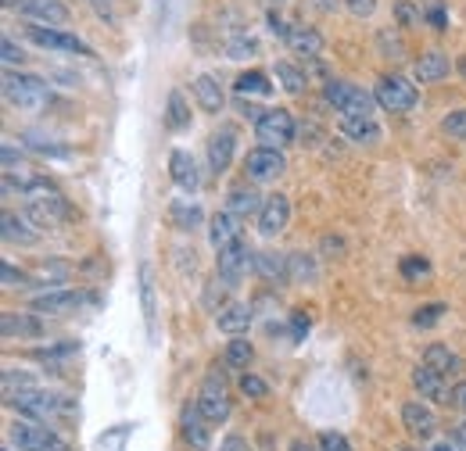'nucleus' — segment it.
<instances>
[{"mask_svg": "<svg viewBox=\"0 0 466 451\" xmlns=\"http://www.w3.org/2000/svg\"><path fill=\"white\" fill-rule=\"evenodd\" d=\"M248 266H255V255L244 244H233L227 251H219V258H216V273H219L223 286H237L240 276L248 273Z\"/></svg>", "mask_w": 466, "mask_h": 451, "instance_id": "obj_13", "label": "nucleus"}, {"mask_svg": "<svg viewBox=\"0 0 466 451\" xmlns=\"http://www.w3.org/2000/svg\"><path fill=\"white\" fill-rule=\"evenodd\" d=\"M0 334H4V340H36L44 337V323L36 316H25V312H4L0 316Z\"/></svg>", "mask_w": 466, "mask_h": 451, "instance_id": "obj_20", "label": "nucleus"}, {"mask_svg": "<svg viewBox=\"0 0 466 451\" xmlns=\"http://www.w3.org/2000/svg\"><path fill=\"white\" fill-rule=\"evenodd\" d=\"M233 94H237V97H269V94H273V83H269L266 72L251 68V72H240V75H237Z\"/></svg>", "mask_w": 466, "mask_h": 451, "instance_id": "obj_28", "label": "nucleus"}, {"mask_svg": "<svg viewBox=\"0 0 466 451\" xmlns=\"http://www.w3.org/2000/svg\"><path fill=\"white\" fill-rule=\"evenodd\" d=\"M233 151H237V133H233V125H219V129L208 136V169L216 172V175H223V172L233 165Z\"/></svg>", "mask_w": 466, "mask_h": 451, "instance_id": "obj_16", "label": "nucleus"}, {"mask_svg": "<svg viewBox=\"0 0 466 451\" xmlns=\"http://www.w3.org/2000/svg\"><path fill=\"white\" fill-rule=\"evenodd\" d=\"M255 269H258L266 280H277V283L291 280V262H288V255H277V251L255 255Z\"/></svg>", "mask_w": 466, "mask_h": 451, "instance_id": "obj_30", "label": "nucleus"}, {"mask_svg": "<svg viewBox=\"0 0 466 451\" xmlns=\"http://www.w3.org/2000/svg\"><path fill=\"white\" fill-rule=\"evenodd\" d=\"M345 7H349V15H355V18H370L377 11V0H345Z\"/></svg>", "mask_w": 466, "mask_h": 451, "instance_id": "obj_47", "label": "nucleus"}, {"mask_svg": "<svg viewBox=\"0 0 466 451\" xmlns=\"http://www.w3.org/2000/svg\"><path fill=\"white\" fill-rule=\"evenodd\" d=\"M216 326H219L223 334H230V337L248 334V326H251V308H248V305H240V301L223 305V308L216 312Z\"/></svg>", "mask_w": 466, "mask_h": 451, "instance_id": "obj_24", "label": "nucleus"}, {"mask_svg": "<svg viewBox=\"0 0 466 451\" xmlns=\"http://www.w3.org/2000/svg\"><path fill=\"white\" fill-rule=\"evenodd\" d=\"M208 240H212L216 255L233 247V244H244V236H240V219H237L233 212H216L212 223H208Z\"/></svg>", "mask_w": 466, "mask_h": 451, "instance_id": "obj_19", "label": "nucleus"}, {"mask_svg": "<svg viewBox=\"0 0 466 451\" xmlns=\"http://www.w3.org/2000/svg\"><path fill=\"white\" fill-rule=\"evenodd\" d=\"M0 226H4V240L7 244H22V247H29V244H36L40 240V226L33 223L29 215H15V212H4V219H0Z\"/></svg>", "mask_w": 466, "mask_h": 451, "instance_id": "obj_22", "label": "nucleus"}, {"mask_svg": "<svg viewBox=\"0 0 466 451\" xmlns=\"http://www.w3.org/2000/svg\"><path fill=\"white\" fill-rule=\"evenodd\" d=\"M166 125H169L173 133H183V129L190 125V108H187V101H183L179 90H173L169 101H166Z\"/></svg>", "mask_w": 466, "mask_h": 451, "instance_id": "obj_34", "label": "nucleus"}, {"mask_svg": "<svg viewBox=\"0 0 466 451\" xmlns=\"http://www.w3.org/2000/svg\"><path fill=\"white\" fill-rule=\"evenodd\" d=\"M412 387L420 391L423 401H441V405H449V401H452L449 380H445L441 373H434L431 366H416V369H412Z\"/></svg>", "mask_w": 466, "mask_h": 451, "instance_id": "obj_18", "label": "nucleus"}, {"mask_svg": "<svg viewBox=\"0 0 466 451\" xmlns=\"http://www.w3.org/2000/svg\"><path fill=\"white\" fill-rule=\"evenodd\" d=\"M327 105L341 115V118H373L377 97H370L366 90H359V86H351V83L330 79V83H327Z\"/></svg>", "mask_w": 466, "mask_h": 451, "instance_id": "obj_3", "label": "nucleus"}, {"mask_svg": "<svg viewBox=\"0 0 466 451\" xmlns=\"http://www.w3.org/2000/svg\"><path fill=\"white\" fill-rule=\"evenodd\" d=\"M277 83L288 90V94H301L309 86V75L301 68H294L291 61H277Z\"/></svg>", "mask_w": 466, "mask_h": 451, "instance_id": "obj_37", "label": "nucleus"}, {"mask_svg": "<svg viewBox=\"0 0 466 451\" xmlns=\"http://www.w3.org/2000/svg\"><path fill=\"white\" fill-rule=\"evenodd\" d=\"M0 387H4V401H7V397L36 387V380H33V373H25V369H4V373H0Z\"/></svg>", "mask_w": 466, "mask_h": 451, "instance_id": "obj_36", "label": "nucleus"}, {"mask_svg": "<svg viewBox=\"0 0 466 451\" xmlns=\"http://www.w3.org/2000/svg\"><path fill=\"white\" fill-rule=\"evenodd\" d=\"M255 136L262 147H288L294 144V115L288 108H269L255 118Z\"/></svg>", "mask_w": 466, "mask_h": 451, "instance_id": "obj_6", "label": "nucleus"}, {"mask_svg": "<svg viewBox=\"0 0 466 451\" xmlns=\"http://www.w3.org/2000/svg\"><path fill=\"white\" fill-rule=\"evenodd\" d=\"M427 22H431V25L438 29V33H445V29H449V18H445V7H441V4H431V7H427Z\"/></svg>", "mask_w": 466, "mask_h": 451, "instance_id": "obj_48", "label": "nucleus"}, {"mask_svg": "<svg viewBox=\"0 0 466 451\" xmlns=\"http://www.w3.org/2000/svg\"><path fill=\"white\" fill-rule=\"evenodd\" d=\"M431 451H460V448H456L452 441H434V448H431Z\"/></svg>", "mask_w": 466, "mask_h": 451, "instance_id": "obj_57", "label": "nucleus"}, {"mask_svg": "<svg viewBox=\"0 0 466 451\" xmlns=\"http://www.w3.org/2000/svg\"><path fill=\"white\" fill-rule=\"evenodd\" d=\"M402 426H406L416 441H434V434H438V416L423 405V397H420V401H406V405H402Z\"/></svg>", "mask_w": 466, "mask_h": 451, "instance_id": "obj_15", "label": "nucleus"}, {"mask_svg": "<svg viewBox=\"0 0 466 451\" xmlns=\"http://www.w3.org/2000/svg\"><path fill=\"white\" fill-rule=\"evenodd\" d=\"M219 451H248V448H244V441H240V437H227V445H223Z\"/></svg>", "mask_w": 466, "mask_h": 451, "instance_id": "obj_54", "label": "nucleus"}, {"mask_svg": "<svg viewBox=\"0 0 466 451\" xmlns=\"http://www.w3.org/2000/svg\"><path fill=\"white\" fill-rule=\"evenodd\" d=\"M7 437L18 451H68V445L61 441L58 434L47 423H36V419H18L7 430Z\"/></svg>", "mask_w": 466, "mask_h": 451, "instance_id": "obj_4", "label": "nucleus"}, {"mask_svg": "<svg viewBox=\"0 0 466 451\" xmlns=\"http://www.w3.org/2000/svg\"><path fill=\"white\" fill-rule=\"evenodd\" d=\"M240 391H244L248 397H255V401H262V397L269 395V384L258 380L255 373H244V376H240Z\"/></svg>", "mask_w": 466, "mask_h": 451, "instance_id": "obj_41", "label": "nucleus"}, {"mask_svg": "<svg viewBox=\"0 0 466 451\" xmlns=\"http://www.w3.org/2000/svg\"><path fill=\"white\" fill-rule=\"evenodd\" d=\"M452 445H456L460 451H466V423H460V426L452 430Z\"/></svg>", "mask_w": 466, "mask_h": 451, "instance_id": "obj_53", "label": "nucleus"}, {"mask_svg": "<svg viewBox=\"0 0 466 451\" xmlns=\"http://www.w3.org/2000/svg\"><path fill=\"white\" fill-rule=\"evenodd\" d=\"M244 172H248L251 183H273L288 172V158H284L280 147H255V151H248Z\"/></svg>", "mask_w": 466, "mask_h": 451, "instance_id": "obj_9", "label": "nucleus"}, {"mask_svg": "<svg viewBox=\"0 0 466 451\" xmlns=\"http://www.w3.org/2000/svg\"><path fill=\"white\" fill-rule=\"evenodd\" d=\"M11 408H18L25 419H36V423H51L58 416H72L76 405L68 401L65 395H55V391H44V387H29L22 395L7 397Z\"/></svg>", "mask_w": 466, "mask_h": 451, "instance_id": "obj_2", "label": "nucleus"}, {"mask_svg": "<svg viewBox=\"0 0 466 451\" xmlns=\"http://www.w3.org/2000/svg\"><path fill=\"white\" fill-rule=\"evenodd\" d=\"M83 301H86L83 290H76V286H58V290L36 294V297H33V312H40V316H68V312H76Z\"/></svg>", "mask_w": 466, "mask_h": 451, "instance_id": "obj_11", "label": "nucleus"}, {"mask_svg": "<svg viewBox=\"0 0 466 451\" xmlns=\"http://www.w3.org/2000/svg\"><path fill=\"white\" fill-rule=\"evenodd\" d=\"M291 323H294V340H301L305 334H309V319H305V312H294Z\"/></svg>", "mask_w": 466, "mask_h": 451, "instance_id": "obj_50", "label": "nucleus"}, {"mask_svg": "<svg viewBox=\"0 0 466 451\" xmlns=\"http://www.w3.org/2000/svg\"><path fill=\"white\" fill-rule=\"evenodd\" d=\"M269 29H273L280 40H288V36H291V29L284 25V18H280V15H269Z\"/></svg>", "mask_w": 466, "mask_h": 451, "instance_id": "obj_51", "label": "nucleus"}, {"mask_svg": "<svg viewBox=\"0 0 466 451\" xmlns=\"http://www.w3.org/2000/svg\"><path fill=\"white\" fill-rule=\"evenodd\" d=\"M395 15H399V25H402V29H409V25L420 22V7H412L409 0H402V4L395 7Z\"/></svg>", "mask_w": 466, "mask_h": 451, "instance_id": "obj_46", "label": "nucleus"}, {"mask_svg": "<svg viewBox=\"0 0 466 451\" xmlns=\"http://www.w3.org/2000/svg\"><path fill=\"white\" fill-rule=\"evenodd\" d=\"M94 7H97L105 18H112V4H108V0H94Z\"/></svg>", "mask_w": 466, "mask_h": 451, "instance_id": "obj_56", "label": "nucleus"}, {"mask_svg": "<svg viewBox=\"0 0 466 451\" xmlns=\"http://www.w3.org/2000/svg\"><path fill=\"white\" fill-rule=\"evenodd\" d=\"M449 72H452V61L445 55H438V51L423 55L412 65V79H416V83H438V79H445Z\"/></svg>", "mask_w": 466, "mask_h": 451, "instance_id": "obj_26", "label": "nucleus"}, {"mask_svg": "<svg viewBox=\"0 0 466 451\" xmlns=\"http://www.w3.org/2000/svg\"><path fill=\"white\" fill-rule=\"evenodd\" d=\"M445 312H449L445 305H423V308H416L412 326H416V330H431V326H438V323H441V316H445Z\"/></svg>", "mask_w": 466, "mask_h": 451, "instance_id": "obj_38", "label": "nucleus"}, {"mask_svg": "<svg viewBox=\"0 0 466 451\" xmlns=\"http://www.w3.org/2000/svg\"><path fill=\"white\" fill-rule=\"evenodd\" d=\"M288 223H291V201L284 194H269L262 201V212H258V233L262 236H277V233L288 229Z\"/></svg>", "mask_w": 466, "mask_h": 451, "instance_id": "obj_14", "label": "nucleus"}, {"mask_svg": "<svg viewBox=\"0 0 466 451\" xmlns=\"http://www.w3.org/2000/svg\"><path fill=\"white\" fill-rule=\"evenodd\" d=\"M288 262H291V280H316V266H312L309 255H291Z\"/></svg>", "mask_w": 466, "mask_h": 451, "instance_id": "obj_39", "label": "nucleus"}, {"mask_svg": "<svg viewBox=\"0 0 466 451\" xmlns=\"http://www.w3.org/2000/svg\"><path fill=\"white\" fill-rule=\"evenodd\" d=\"M341 133L351 144H380V125L373 118H341Z\"/></svg>", "mask_w": 466, "mask_h": 451, "instance_id": "obj_31", "label": "nucleus"}, {"mask_svg": "<svg viewBox=\"0 0 466 451\" xmlns=\"http://www.w3.org/2000/svg\"><path fill=\"white\" fill-rule=\"evenodd\" d=\"M0 280H4V286H7V290H15V286H25V283H29V276H25L22 269H15L11 262H4V266H0Z\"/></svg>", "mask_w": 466, "mask_h": 451, "instance_id": "obj_44", "label": "nucleus"}, {"mask_svg": "<svg viewBox=\"0 0 466 451\" xmlns=\"http://www.w3.org/2000/svg\"><path fill=\"white\" fill-rule=\"evenodd\" d=\"M194 401H198V408H201V416L208 423H227L230 419V395H227V380H223L219 369H212L205 376V384H201Z\"/></svg>", "mask_w": 466, "mask_h": 451, "instance_id": "obj_7", "label": "nucleus"}, {"mask_svg": "<svg viewBox=\"0 0 466 451\" xmlns=\"http://www.w3.org/2000/svg\"><path fill=\"white\" fill-rule=\"evenodd\" d=\"M7 7H15L18 15H25L29 22H40V25H65L68 22V7L58 0H4Z\"/></svg>", "mask_w": 466, "mask_h": 451, "instance_id": "obj_12", "label": "nucleus"}, {"mask_svg": "<svg viewBox=\"0 0 466 451\" xmlns=\"http://www.w3.org/2000/svg\"><path fill=\"white\" fill-rule=\"evenodd\" d=\"M316 448H319V445H316ZM316 448H312L309 441H294V445H291V451H316Z\"/></svg>", "mask_w": 466, "mask_h": 451, "instance_id": "obj_58", "label": "nucleus"}, {"mask_svg": "<svg viewBox=\"0 0 466 451\" xmlns=\"http://www.w3.org/2000/svg\"><path fill=\"white\" fill-rule=\"evenodd\" d=\"M244 55H255V40H248V36H240V40H233L230 44V57L240 61Z\"/></svg>", "mask_w": 466, "mask_h": 451, "instance_id": "obj_49", "label": "nucleus"}, {"mask_svg": "<svg viewBox=\"0 0 466 451\" xmlns=\"http://www.w3.org/2000/svg\"><path fill=\"white\" fill-rule=\"evenodd\" d=\"M227 212H233L237 219L258 215V212H262V197H258L251 186H233L230 194H227Z\"/></svg>", "mask_w": 466, "mask_h": 451, "instance_id": "obj_29", "label": "nucleus"}, {"mask_svg": "<svg viewBox=\"0 0 466 451\" xmlns=\"http://www.w3.org/2000/svg\"><path fill=\"white\" fill-rule=\"evenodd\" d=\"M0 51H4V65H7V68H15V65H22V61H25V51H22V47H18L11 36H4Z\"/></svg>", "mask_w": 466, "mask_h": 451, "instance_id": "obj_45", "label": "nucleus"}, {"mask_svg": "<svg viewBox=\"0 0 466 451\" xmlns=\"http://www.w3.org/2000/svg\"><path fill=\"white\" fill-rule=\"evenodd\" d=\"M140 312H144V326L147 340H158V290H155V273L151 266H140Z\"/></svg>", "mask_w": 466, "mask_h": 451, "instance_id": "obj_17", "label": "nucleus"}, {"mask_svg": "<svg viewBox=\"0 0 466 451\" xmlns=\"http://www.w3.org/2000/svg\"><path fill=\"white\" fill-rule=\"evenodd\" d=\"M373 97H377V108H384V112H391V115L412 112V108H416V101H420L416 86H412L409 79H402V75H380V83H377Z\"/></svg>", "mask_w": 466, "mask_h": 451, "instance_id": "obj_5", "label": "nucleus"}, {"mask_svg": "<svg viewBox=\"0 0 466 451\" xmlns=\"http://www.w3.org/2000/svg\"><path fill=\"white\" fill-rule=\"evenodd\" d=\"M288 44H291V51H298V55H305V57L323 55V36H319L316 29H291Z\"/></svg>", "mask_w": 466, "mask_h": 451, "instance_id": "obj_32", "label": "nucleus"}, {"mask_svg": "<svg viewBox=\"0 0 466 451\" xmlns=\"http://www.w3.org/2000/svg\"><path fill=\"white\" fill-rule=\"evenodd\" d=\"M423 366H431V369L441 373L445 380H456V376L463 373V358H460L449 344H431V347L423 351Z\"/></svg>", "mask_w": 466, "mask_h": 451, "instance_id": "obj_21", "label": "nucleus"}, {"mask_svg": "<svg viewBox=\"0 0 466 451\" xmlns=\"http://www.w3.org/2000/svg\"><path fill=\"white\" fill-rule=\"evenodd\" d=\"M251 358H255V347H251L244 337H233L230 344H227V358H223V366H227V369H237V373H244V369L251 366Z\"/></svg>", "mask_w": 466, "mask_h": 451, "instance_id": "obj_35", "label": "nucleus"}, {"mask_svg": "<svg viewBox=\"0 0 466 451\" xmlns=\"http://www.w3.org/2000/svg\"><path fill=\"white\" fill-rule=\"evenodd\" d=\"M4 97H7V105L18 108V112H36V108L47 105L51 86H47V79H40V75H33V72H15V68H7V72H4Z\"/></svg>", "mask_w": 466, "mask_h": 451, "instance_id": "obj_1", "label": "nucleus"}, {"mask_svg": "<svg viewBox=\"0 0 466 451\" xmlns=\"http://www.w3.org/2000/svg\"><path fill=\"white\" fill-rule=\"evenodd\" d=\"M427 273H431V262H427L423 255L402 258V276H406V280H420V276H427Z\"/></svg>", "mask_w": 466, "mask_h": 451, "instance_id": "obj_40", "label": "nucleus"}, {"mask_svg": "<svg viewBox=\"0 0 466 451\" xmlns=\"http://www.w3.org/2000/svg\"><path fill=\"white\" fill-rule=\"evenodd\" d=\"M25 36H29V44H36V47H44V51L94 57V51H90L76 33H65V29H55V25H40V22H33V25L25 29Z\"/></svg>", "mask_w": 466, "mask_h": 451, "instance_id": "obj_8", "label": "nucleus"}, {"mask_svg": "<svg viewBox=\"0 0 466 451\" xmlns=\"http://www.w3.org/2000/svg\"><path fill=\"white\" fill-rule=\"evenodd\" d=\"M201 223H205V212H201L198 201H173V205H169V226H173V229L194 233Z\"/></svg>", "mask_w": 466, "mask_h": 451, "instance_id": "obj_27", "label": "nucleus"}, {"mask_svg": "<svg viewBox=\"0 0 466 451\" xmlns=\"http://www.w3.org/2000/svg\"><path fill=\"white\" fill-rule=\"evenodd\" d=\"M190 90H194V97H198L201 112H208V115L223 112V105H227V94H223V86H219L212 75H198V79L190 83Z\"/></svg>", "mask_w": 466, "mask_h": 451, "instance_id": "obj_25", "label": "nucleus"}, {"mask_svg": "<svg viewBox=\"0 0 466 451\" xmlns=\"http://www.w3.org/2000/svg\"><path fill=\"white\" fill-rule=\"evenodd\" d=\"M452 405H456V408H463V412H466V380H460V384L452 387Z\"/></svg>", "mask_w": 466, "mask_h": 451, "instance_id": "obj_52", "label": "nucleus"}, {"mask_svg": "<svg viewBox=\"0 0 466 451\" xmlns=\"http://www.w3.org/2000/svg\"><path fill=\"white\" fill-rule=\"evenodd\" d=\"M441 129L449 136H456V140H466V112H449L441 118Z\"/></svg>", "mask_w": 466, "mask_h": 451, "instance_id": "obj_42", "label": "nucleus"}, {"mask_svg": "<svg viewBox=\"0 0 466 451\" xmlns=\"http://www.w3.org/2000/svg\"><path fill=\"white\" fill-rule=\"evenodd\" d=\"M463 72H466V65H463Z\"/></svg>", "mask_w": 466, "mask_h": 451, "instance_id": "obj_60", "label": "nucleus"}, {"mask_svg": "<svg viewBox=\"0 0 466 451\" xmlns=\"http://www.w3.org/2000/svg\"><path fill=\"white\" fill-rule=\"evenodd\" d=\"M399 451H412V448H399Z\"/></svg>", "mask_w": 466, "mask_h": 451, "instance_id": "obj_59", "label": "nucleus"}, {"mask_svg": "<svg viewBox=\"0 0 466 451\" xmlns=\"http://www.w3.org/2000/svg\"><path fill=\"white\" fill-rule=\"evenodd\" d=\"M338 4H345V0H316L319 11H338Z\"/></svg>", "mask_w": 466, "mask_h": 451, "instance_id": "obj_55", "label": "nucleus"}, {"mask_svg": "<svg viewBox=\"0 0 466 451\" xmlns=\"http://www.w3.org/2000/svg\"><path fill=\"white\" fill-rule=\"evenodd\" d=\"M133 423H118V426H112V430H105L97 441H94V451H126V445H129V437H133Z\"/></svg>", "mask_w": 466, "mask_h": 451, "instance_id": "obj_33", "label": "nucleus"}, {"mask_svg": "<svg viewBox=\"0 0 466 451\" xmlns=\"http://www.w3.org/2000/svg\"><path fill=\"white\" fill-rule=\"evenodd\" d=\"M212 426H216V423H208V419L201 416L198 401L183 405V412H179V430H183V441L194 451H208V445H212Z\"/></svg>", "mask_w": 466, "mask_h": 451, "instance_id": "obj_10", "label": "nucleus"}, {"mask_svg": "<svg viewBox=\"0 0 466 451\" xmlns=\"http://www.w3.org/2000/svg\"><path fill=\"white\" fill-rule=\"evenodd\" d=\"M316 445H319V451H351L349 437H341L338 430H323Z\"/></svg>", "mask_w": 466, "mask_h": 451, "instance_id": "obj_43", "label": "nucleus"}, {"mask_svg": "<svg viewBox=\"0 0 466 451\" xmlns=\"http://www.w3.org/2000/svg\"><path fill=\"white\" fill-rule=\"evenodd\" d=\"M169 175H173V183L183 194H194V190L201 186L198 165H194V158H190L187 151H173V155H169Z\"/></svg>", "mask_w": 466, "mask_h": 451, "instance_id": "obj_23", "label": "nucleus"}]
</instances>
